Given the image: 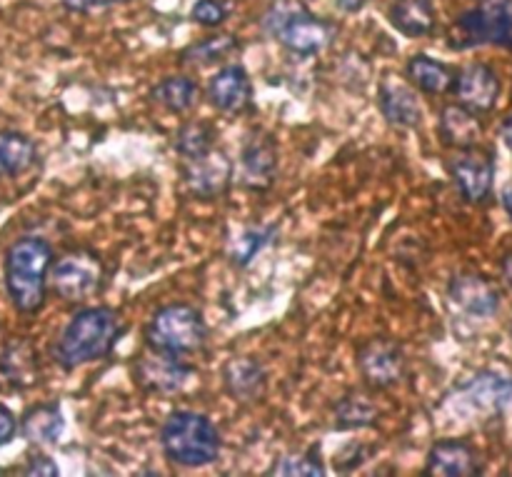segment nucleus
Segmentation results:
<instances>
[{"label": "nucleus", "mask_w": 512, "mask_h": 477, "mask_svg": "<svg viewBox=\"0 0 512 477\" xmlns=\"http://www.w3.org/2000/svg\"><path fill=\"white\" fill-rule=\"evenodd\" d=\"M125 333H128V325L118 310L105 308V305L83 308L63 328L53 355L63 370L98 363L113 353Z\"/></svg>", "instance_id": "nucleus-1"}, {"label": "nucleus", "mask_w": 512, "mask_h": 477, "mask_svg": "<svg viewBox=\"0 0 512 477\" xmlns=\"http://www.w3.org/2000/svg\"><path fill=\"white\" fill-rule=\"evenodd\" d=\"M53 265V248L43 238L25 235L5 253V290L13 308L23 315L43 310L48 298V273Z\"/></svg>", "instance_id": "nucleus-2"}, {"label": "nucleus", "mask_w": 512, "mask_h": 477, "mask_svg": "<svg viewBox=\"0 0 512 477\" xmlns=\"http://www.w3.org/2000/svg\"><path fill=\"white\" fill-rule=\"evenodd\" d=\"M160 450L178 468H205L220 458L223 435L208 415L175 410L160 425Z\"/></svg>", "instance_id": "nucleus-3"}, {"label": "nucleus", "mask_w": 512, "mask_h": 477, "mask_svg": "<svg viewBox=\"0 0 512 477\" xmlns=\"http://www.w3.org/2000/svg\"><path fill=\"white\" fill-rule=\"evenodd\" d=\"M260 25L268 38L300 58L320 55L335 38L333 25L310 13L300 0H273Z\"/></svg>", "instance_id": "nucleus-4"}, {"label": "nucleus", "mask_w": 512, "mask_h": 477, "mask_svg": "<svg viewBox=\"0 0 512 477\" xmlns=\"http://www.w3.org/2000/svg\"><path fill=\"white\" fill-rule=\"evenodd\" d=\"M143 340L148 350H155V353L188 358L205 348L208 323L193 305L170 303L155 310L153 318L145 323Z\"/></svg>", "instance_id": "nucleus-5"}, {"label": "nucleus", "mask_w": 512, "mask_h": 477, "mask_svg": "<svg viewBox=\"0 0 512 477\" xmlns=\"http://www.w3.org/2000/svg\"><path fill=\"white\" fill-rule=\"evenodd\" d=\"M448 43L453 50L480 45L512 50V0H475L473 8L455 18Z\"/></svg>", "instance_id": "nucleus-6"}, {"label": "nucleus", "mask_w": 512, "mask_h": 477, "mask_svg": "<svg viewBox=\"0 0 512 477\" xmlns=\"http://www.w3.org/2000/svg\"><path fill=\"white\" fill-rule=\"evenodd\" d=\"M48 283L50 290L65 303H85L103 290V258L93 250H70L50 265Z\"/></svg>", "instance_id": "nucleus-7"}, {"label": "nucleus", "mask_w": 512, "mask_h": 477, "mask_svg": "<svg viewBox=\"0 0 512 477\" xmlns=\"http://www.w3.org/2000/svg\"><path fill=\"white\" fill-rule=\"evenodd\" d=\"M355 365L368 388L385 390L398 385L408 370V358L395 340L373 338L355 350Z\"/></svg>", "instance_id": "nucleus-8"}, {"label": "nucleus", "mask_w": 512, "mask_h": 477, "mask_svg": "<svg viewBox=\"0 0 512 477\" xmlns=\"http://www.w3.org/2000/svg\"><path fill=\"white\" fill-rule=\"evenodd\" d=\"M450 178L458 188L460 198L470 205H480L490 198L495 185V155L490 150L463 148L450 158Z\"/></svg>", "instance_id": "nucleus-9"}, {"label": "nucleus", "mask_w": 512, "mask_h": 477, "mask_svg": "<svg viewBox=\"0 0 512 477\" xmlns=\"http://www.w3.org/2000/svg\"><path fill=\"white\" fill-rule=\"evenodd\" d=\"M233 175V160L220 148H210L208 153L183 160V183L198 200H215L228 193Z\"/></svg>", "instance_id": "nucleus-10"}, {"label": "nucleus", "mask_w": 512, "mask_h": 477, "mask_svg": "<svg viewBox=\"0 0 512 477\" xmlns=\"http://www.w3.org/2000/svg\"><path fill=\"white\" fill-rule=\"evenodd\" d=\"M193 375L195 368L185 363L183 358L155 353V350H148L145 355H140V358L135 360L133 368L135 383H138L145 393L153 395L180 393Z\"/></svg>", "instance_id": "nucleus-11"}, {"label": "nucleus", "mask_w": 512, "mask_h": 477, "mask_svg": "<svg viewBox=\"0 0 512 477\" xmlns=\"http://www.w3.org/2000/svg\"><path fill=\"white\" fill-rule=\"evenodd\" d=\"M500 93H503L500 75L488 63H470L465 68L455 70L453 95L458 98L460 105H465L473 113H493L500 100Z\"/></svg>", "instance_id": "nucleus-12"}, {"label": "nucleus", "mask_w": 512, "mask_h": 477, "mask_svg": "<svg viewBox=\"0 0 512 477\" xmlns=\"http://www.w3.org/2000/svg\"><path fill=\"white\" fill-rule=\"evenodd\" d=\"M205 98L215 110L225 115H245L253 110V83L243 65H223L208 80Z\"/></svg>", "instance_id": "nucleus-13"}, {"label": "nucleus", "mask_w": 512, "mask_h": 477, "mask_svg": "<svg viewBox=\"0 0 512 477\" xmlns=\"http://www.w3.org/2000/svg\"><path fill=\"white\" fill-rule=\"evenodd\" d=\"M278 175V143L270 133H255L240 150V183L255 193L273 188Z\"/></svg>", "instance_id": "nucleus-14"}, {"label": "nucleus", "mask_w": 512, "mask_h": 477, "mask_svg": "<svg viewBox=\"0 0 512 477\" xmlns=\"http://www.w3.org/2000/svg\"><path fill=\"white\" fill-rule=\"evenodd\" d=\"M448 298L473 318H493V315H498L500 305H503V295H500L498 285L485 278V275L470 273V270L450 278Z\"/></svg>", "instance_id": "nucleus-15"}, {"label": "nucleus", "mask_w": 512, "mask_h": 477, "mask_svg": "<svg viewBox=\"0 0 512 477\" xmlns=\"http://www.w3.org/2000/svg\"><path fill=\"white\" fill-rule=\"evenodd\" d=\"M483 470L478 450L465 440H438L425 460V475L430 477H478Z\"/></svg>", "instance_id": "nucleus-16"}, {"label": "nucleus", "mask_w": 512, "mask_h": 477, "mask_svg": "<svg viewBox=\"0 0 512 477\" xmlns=\"http://www.w3.org/2000/svg\"><path fill=\"white\" fill-rule=\"evenodd\" d=\"M378 108L390 125L408 130H418L423 125V108L415 88L398 78L385 75L383 83L378 85Z\"/></svg>", "instance_id": "nucleus-17"}, {"label": "nucleus", "mask_w": 512, "mask_h": 477, "mask_svg": "<svg viewBox=\"0 0 512 477\" xmlns=\"http://www.w3.org/2000/svg\"><path fill=\"white\" fill-rule=\"evenodd\" d=\"M225 393L243 405H258L268 393V373L255 358H233L223 368Z\"/></svg>", "instance_id": "nucleus-18"}, {"label": "nucleus", "mask_w": 512, "mask_h": 477, "mask_svg": "<svg viewBox=\"0 0 512 477\" xmlns=\"http://www.w3.org/2000/svg\"><path fill=\"white\" fill-rule=\"evenodd\" d=\"M440 140H443L448 148L463 150V148H475V145L483 143L485 125L480 120L478 113L468 110L460 103H450L440 110Z\"/></svg>", "instance_id": "nucleus-19"}, {"label": "nucleus", "mask_w": 512, "mask_h": 477, "mask_svg": "<svg viewBox=\"0 0 512 477\" xmlns=\"http://www.w3.org/2000/svg\"><path fill=\"white\" fill-rule=\"evenodd\" d=\"M405 73L413 88H418L425 95H448L453 93L455 85V68H450L448 63L438 58H430V55L418 53L408 60L405 65Z\"/></svg>", "instance_id": "nucleus-20"}, {"label": "nucleus", "mask_w": 512, "mask_h": 477, "mask_svg": "<svg viewBox=\"0 0 512 477\" xmlns=\"http://www.w3.org/2000/svg\"><path fill=\"white\" fill-rule=\"evenodd\" d=\"M0 378L10 388H30V385H38V353H35L28 340H13L0 353Z\"/></svg>", "instance_id": "nucleus-21"}, {"label": "nucleus", "mask_w": 512, "mask_h": 477, "mask_svg": "<svg viewBox=\"0 0 512 477\" xmlns=\"http://www.w3.org/2000/svg\"><path fill=\"white\" fill-rule=\"evenodd\" d=\"M390 25L405 38H425L438 25L433 0H393L388 10Z\"/></svg>", "instance_id": "nucleus-22"}, {"label": "nucleus", "mask_w": 512, "mask_h": 477, "mask_svg": "<svg viewBox=\"0 0 512 477\" xmlns=\"http://www.w3.org/2000/svg\"><path fill=\"white\" fill-rule=\"evenodd\" d=\"M18 428L28 443L55 445L65 433L63 410L58 403H40L20 418Z\"/></svg>", "instance_id": "nucleus-23"}, {"label": "nucleus", "mask_w": 512, "mask_h": 477, "mask_svg": "<svg viewBox=\"0 0 512 477\" xmlns=\"http://www.w3.org/2000/svg\"><path fill=\"white\" fill-rule=\"evenodd\" d=\"M38 160L33 140L15 130H0V178H18Z\"/></svg>", "instance_id": "nucleus-24"}, {"label": "nucleus", "mask_w": 512, "mask_h": 477, "mask_svg": "<svg viewBox=\"0 0 512 477\" xmlns=\"http://www.w3.org/2000/svg\"><path fill=\"white\" fill-rule=\"evenodd\" d=\"M150 95H153L155 103L163 105L165 110H170V113L175 115H183L198 105L200 85L198 80L190 78V75H168V78H163L160 83L153 85Z\"/></svg>", "instance_id": "nucleus-25"}, {"label": "nucleus", "mask_w": 512, "mask_h": 477, "mask_svg": "<svg viewBox=\"0 0 512 477\" xmlns=\"http://www.w3.org/2000/svg\"><path fill=\"white\" fill-rule=\"evenodd\" d=\"M335 430H360L370 428L378 420V405L373 403L363 390H348L343 398L335 403Z\"/></svg>", "instance_id": "nucleus-26"}, {"label": "nucleus", "mask_w": 512, "mask_h": 477, "mask_svg": "<svg viewBox=\"0 0 512 477\" xmlns=\"http://www.w3.org/2000/svg\"><path fill=\"white\" fill-rule=\"evenodd\" d=\"M235 48H238V40H235V35L218 33V35H213V38H203V40H198V43L188 45V48L180 53V63L198 65V68H203V65L223 63V60H228L230 55L235 53Z\"/></svg>", "instance_id": "nucleus-27"}, {"label": "nucleus", "mask_w": 512, "mask_h": 477, "mask_svg": "<svg viewBox=\"0 0 512 477\" xmlns=\"http://www.w3.org/2000/svg\"><path fill=\"white\" fill-rule=\"evenodd\" d=\"M173 145L175 153L183 160L208 153L210 148H215V128L208 120H190V123L180 125Z\"/></svg>", "instance_id": "nucleus-28"}, {"label": "nucleus", "mask_w": 512, "mask_h": 477, "mask_svg": "<svg viewBox=\"0 0 512 477\" xmlns=\"http://www.w3.org/2000/svg\"><path fill=\"white\" fill-rule=\"evenodd\" d=\"M270 475L280 477H323L325 465L320 458V448L300 450V453H288L278 460Z\"/></svg>", "instance_id": "nucleus-29"}, {"label": "nucleus", "mask_w": 512, "mask_h": 477, "mask_svg": "<svg viewBox=\"0 0 512 477\" xmlns=\"http://www.w3.org/2000/svg\"><path fill=\"white\" fill-rule=\"evenodd\" d=\"M273 238V225H268V228L245 230V233L238 235V238L233 240V245H230V263H233L235 268H248V265L253 263L255 255H258Z\"/></svg>", "instance_id": "nucleus-30"}, {"label": "nucleus", "mask_w": 512, "mask_h": 477, "mask_svg": "<svg viewBox=\"0 0 512 477\" xmlns=\"http://www.w3.org/2000/svg\"><path fill=\"white\" fill-rule=\"evenodd\" d=\"M190 18L203 28H218L228 18V5L223 0H198L190 10Z\"/></svg>", "instance_id": "nucleus-31"}, {"label": "nucleus", "mask_w": 512, "mask_h": 477, "mask_svg": "<svg viewBox=\"0 0 512 477\" xmlns=\"http://www.w3.org/2000/svg\"><path fill=\"white\" fill-rule=\"evenodd\" d=\"M23 473L25 475H38V477H55L60 473V470H58V465H55L53 460L48 458V455L35 453L33 458L28 460V465H25Z\"/></svg>", "instance_id": "nucleus-32"}, {"label": "nucleus", "mask_w": 512, "mask_h": 477, "mask_svg": "<svg viewBox=\"0 0 512 477\" xmlns=\"http://www.w3.org/2000/svg\"><path fill=\"white\" fill-rule=\"evenodd\" d=\"M15 433H18V420L5 405H0V448L8 445L15 438Z\"/></svg>", "instance_id": "nucleus-33"}, {"label": "nucleus", "mask_w": 512, "mask_h": 477, "mask_svg": "<svg viewBox=\"0 0 512 477\" xmlns=\"http://www.w3.org/2000/svg\"><path fill=\"white\" fill-rule=\"evenodd\" d=\"M68 10H75V13H88V10L98 8H110V5L125 3V0H60Z\"/></svg>", "instance_id": "nucleus-34"}, {"label": "nucleus", "mask_w": 512, "mask_h": 477, "mask_svg": "<svg viewBox=\"0 0 512 477\" xmlns=\"http://www.w3.org/2000/svg\"><path fill=\"white\" fill-rule=\"evenodd\" d=\"M368 3L370 0H335V5H338L343 13H358V10H363Z\"/></svg>", "instance_id": "nucleus-35"}, {"label": "nucleus", "mask_w": 512, "mask_h": 477, "mask_svg": "<svg viewBox=\"0 0 512 477\" xmlns=\"http://www.w3.org/2000/svg\"><path fill=\"white\" fill-rule=\"evenodd\" d=\"M500 268H503L505 283H508L510 288H512V248L508 250V253L503 255V260H500Z\"/></svg>", "instance_id": "nucleus-36"}, {"label": "nucleus", "mask_w": 512, "mask_h": 477, "mask_svg": "<svg viewBox=\"0 0 512 477\" xmlns=\"http://www.w3.org/2000/svg\"><path fill=\"white\" fill-rule=\"evenodd\" d=\"M500 135H503V143L508 145V150L512 153V113L503 120V125H500Z\"/></svg>", "instance_id": "nucleus-37"}, {"label": "nucleus", "mask_w": 512, "mask_h": 477, "mask_svg": "<svg viewBox=\"0 0 512 477\" xmlns=\"http://www.w3.org/2000/svg\"><path fill=\"white\" fill-rule=\"evenodd\" d=\"M503 208L508 210V215L512 218V188L503 190Z\"/></svg>", "instance_id": "nucleus-38"}]
</instances>
